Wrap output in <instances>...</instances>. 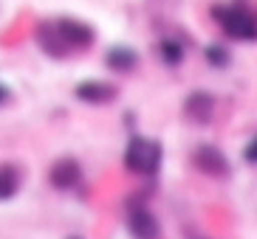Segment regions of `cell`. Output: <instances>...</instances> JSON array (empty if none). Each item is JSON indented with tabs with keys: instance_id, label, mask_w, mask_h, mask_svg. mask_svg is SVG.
Segmentation results:
<instances>
[{
	"instance_id": "9",
	"label": "cell",
	"mask_w": 257,
	"mask_h": 239,
	"mask_svg": "<svg viewBox=\"0 0 257 239\" xmlns=\"http://www.w3.org/2000/svg\"><path fill=\"white\" fill-rule=\"evenodd\" d=\"M105 65L110 70H116V74H130L139 65V54L133 48H127V45H113L105 54Z\"/></svg>"
},
{
	"instance_id": "2",
	"label": "cell",
	"mask_w": 257,
	"mask_h": 239,
	"mask_svg": "<svg viewBox=\"0 0 257 239\" xmlns=\"http://www.w3.org/2000/svg\"><path fill=\"white\" fill-rule=\"evenodd\" d=\"M212 20L218 22V28L232 40H240V42L257 40V17L243 3H218V6H212Z\"/></svg>"
},
{
	"instance_id": "14",
	"label": "cell",
	"mask_w": 257,
	"mask_h": 239,
	"mask_svg": "<svg viewBox=\"0 0 257 239\" xmlns=\"http://www.w3.org/2000/svg\"><path fill=\"white\" fill-rule=\"evenodd\" d=\"M9 98H12V90H9V88H6V84H0V107L6 104Z\"/></svg>"
},
{
	"instance_id": "1",
	"label": "cell",
	"mask_w": 257,
	"mask_h": 239,
	"mask_svg": "<svg viewBox=\"0 0 257 239\" xmlns=\"http://www.w3.org/2000/svg\"><path fill=\"white\" fill-rule=\"evenodd\" d=\"M96 40V31L88 22L76 20V17H57V20H43L37 26V42L40 48L54 56V60H65L71 54L88 51Z\"/></svg>"
},
{
	"instance_id": "3",
	"label": "cell",
	"mask_w": 257,
	"mask_h": 239,
	"mask_svg": "<svg viewBox=\"0 0 257 239\" xmlns=\"http://www.w3.org/2000/svg\"><path fill=\"white\" fill-rule=\"evenodd\" d=\"M161 160H164V150H161V144L156 138L133 135L127 146H124V169L133 174L153 178L161 169Z\"/></svg>"
},
{
	"instance_id": "5",
	"label": "cell",
	"mask_w": 257,
	"mask_h": 239,
	"mask_svg": "<svg viewBox=\"0 0 257 239\" xmlns=\"http://www.w3.org/2000/svg\"><path fill=\"white\" fill-rule=\"evenodd\" d=\"M215 110H218V102H215V96L206 93V90H192V93L184 98V107H181L184 118H187L189 124H195V127L212 124Z\"/></svg>"
},
{
	"instance_id": "15",
	"label": "cell",
	"mask_w": 257,
	"mask_h": 239,
	"mask_svg": "<svg viewBox=\"0 0 257 239\" xmlns=\"http://www.w3.org/2000/svg\"><path fill=\"white\" fill-rule=\"evenodd\" d=\"M189 239H209V236H195V234H192V236H189Z\"/></svg>"
},
{
	"instance_id": "8",
	"label": "cell",
	"mask_w": 257,
	"mask_h": 239,
	"mask_svg": "<svg viewBox=\"0 0 257 239\" xmlns=\"http://www.w3.org/2000/svg\"><path fill=\"white\" fill-rule=\"evenodd\" d=\"M127 231L133 239H159L161 225L144 206H139V208H133L127 214Z\"/></svg>"
},
{
	"instance_id": "16",
	"label": "cell",
	"mask_w": 257,
	"mask_h": 239,
	"mask_svg": "<svg viewBox=\"0 0 257 239\" xmlns=\"http://www.w3.org/2000/svg\"><path fill=\"white\" fill-rule=\"evenodd\" d=\"M71 239H79V236H71Z\"/></svg>"
},
{
	"instance_id": "7",
	"label": "cell",
	"mask_w": 257,
	"mask_h": 239,
	"mask_svg": "<svg viewBox=\"0 0 257 239\" xmlns=\"http://www.w3.org/2000/svg\"><path fill=\"white\" fill-rule=\"evenodd\" d=\"M76 98L79 102H85V104H110V102H116L119 98V88L110 82H102V79H88V82H79L76 84Z\"/></svg>"
},
{
	"instance_id": "12",
	"label": "cell",
	"mask_w": 257,
	"mask_h": 239,
	"mask_svg": "<svg viewBox=\"0 0 257 239\" xmlns=\"http://www.w3.org/2000/svg\"><path fill=\"white\" fill-rule=\"evenodd\" d=\"M204 56H206V62H209L212 68H226L229 62H232V56H229V51L223 48V45H206Z\"/></svg>"
},
{
	"instance_id": "13",
	"label": "cell",
	"mask_w": 257,
	"mask_h": 239,
	"mask_svg": "<svg viewBox=\"0 0 257 239\" xmlns=\"http://www.w3.org/2000/svg\"><path fill=\"white\" fill-rule=\"evenodd\" d=\"M243 160H246V164H257V135L243 146Z\"/></svg>"
},
{
	"instance_id": "6",
	"label": "cell",
	"mask_w": 257,
	"mask_h": 239,
	"mask_svg": "<svg viewBox=\"0 0 257 239\" xmlns=\"http://www.w3.org/2000/svg\"><path fill=\"white\" fill-rule=\"evenodd\" d=\"M48 180H51L54 188L71 192V188H76L79 183H82V166H79L76 158L62 155V158H57V160L51 164V169H48Z\"/></svg>"
},
{
	"instance_id": "4",
	"label": "cell",
	"mask_w": 257,
	"mask_h": 239,
	"mask_svg": "<svg viewBox=\"0 0 257 239\" xmlns=\"http://www.w3.org/2000/svg\"><path fill=\"white\" fill-rule=\"evenodd\" d=\"M192 166H195L201 174L215 180H223L232 174V166H229V158L215 146V144H201L192 152Z\"/></svg>"
},
{
	"instance_id": "10",
	"label": "cell",
	"mask_w": 257,
	"mask_h": 239,
	"mask_svg": "<svg viewBox=\"0 0 257 239\" xmlns=\"http://www.w3.org/2000/svg\"><path fill=\"white\" fill-rule=\"evenodd\" d=\"M20 180H23L20 166L0 164V200H12L20 192Z\"/></svg>"
},
{
	"instance_id": "11",
	"label": "cell",
	"mask_w": 257,
	"mask_h": 239,
	"mask_svg": "<svg viewBox=\"0 0 257 239\" xmlns=\"http://www.w3.org/2000/svg\"><path fill=\"white\" fill-rule=\"evenodd\" d=\"M159 56L167 65H181L184 62V45L178 40H161L159 42Z\"/></svg>"
}]
</instances>
